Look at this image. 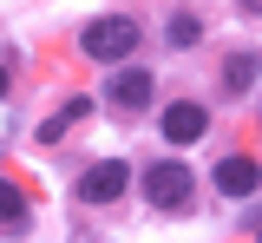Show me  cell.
<instances>
[{
	"label": "cell",
	"mask_w": 262,
	"mask_h": 243,
	"mask_svg": "<svg viewBox=\"0 0 262 243\" xmlns=\"http://www.w3.org/2000/svg\"><path fill=\"white\" fill-rule=\"evenodd\" d=\"M79 53L98 59V66H118L125 53H138V20H131V13H105V20H92V27L79 33Z\"/></svg>",
	"instance_id": "cell-1"
},
{
	"label": "cell",
	"mask_w": 262,
	"mask_h": 243,
	"mask_svg": "<svg viewBox=\"0 0 262 243\" xmlns=\"http://www.w3.org/2000/svg\"><path fill=\"white\" fill-rule=\"evenodd\" d=\"M144 197H151L158 210H184V204H190V171H184L177 158L151 165V171H144Z\"/></svg>",
	"instance_id": "cell-2"
},
{
	"label": "cell",
	"mask_w": 262,
	"mask_h": 243,
	"mask_svg": "<svg viewBox=\"0 0 262 243\" xmlns=\"http://www.w3.org/2000/svg\"><path fill=\"white\" fill-rule=\"evenodd\" d=\"M125 184H131L125 158H105V165H92V171L79 177V197H85V204H112V197H118Z\"/></svg>",
	"instance_id": "cell-3"
},
{
	"label": "cell",
	"mask_w": 262,
	"mask_h": 243,
	"mask_svg": "<svg viewBox=\"0 0 262 243\" xmlns=\"http://www.w3.org/2000/svg\"><path fill=\"white\" fill-rule=\"evenodd\" d=\"M203 132H210V112H203V105L177 99L170 112H164V138H170V145H196Z\"/></svg>",
	"instance_id": "cell-4"
},
{
	"label": "cell",
	"mask_w": 262,
	"mask_h": 243,
	"mask_svg": "<svg viewBox=\"0 0 262 243\" xmlns=\"http://www.w3.org/2000/svg\"><path fill=\"white\" fill-rule=\"evenodd\" d=\"M105 99L125 105V112H138V105L151 99V72H144V66H118V72H112V86H105Z\"/></svg>",
	"instance_id": "cell-5"
},
{
	"label": "cell",
	"mask_w": 262,
	"mask_h": 243,
	"mask_svg": "<svg viewBox=\"0 0 262 243\" xmlns=\"http://www.w3.org/2000/svg\"><path fill=\"white\" fill-rule=\"evenodd\" d=\"M256 184H262L256 158H223V165H216V191H223V197H249Z\"/></svg>",
	"instance_id": "cell-6"
},
{
	"label": "cell",
	"mask_w": 262,
	"mask_h": 243,
	"mask_svg": "<svg viewBox=\"0 0 262 243\" xmlns=\"http://www.w3.org/2000/svg\"><path fill=\"white\" fill-rule=\"evenodd\" d=\"M196 39H203V27L190 13H170V46H196Z\"/></svg>",
	"instance_id": "cell-7"
},
{
	"label": "cell",
	"mask_w": 262,
	"mask_h": 243,
	"mask_svg": "<svg viewBox=\"0 0 262 243\" xmlns=\"http://www.w3.org/2000/svg\"><path fill=\"white\" fill-rule=\"evenodd\" d=\"M20 217H27V197L13 184H0V224H20Z\"/></svg>",
	"instance_id": "cell-8"
},
{
	"label": "cell",
	"mask_w": 262,
	"mask_h": 243,
	"mask_svg": "<svg viewBox=\"0 0 262 243\" xmlns=\"http://www.w3.org/2000/svg\"><path fill=\"white\" fill-rule=\"evenodd\" d=\"M223 79H229V86H249V79H256V59H243V53H236V59L223 66Z\"/></svg>",
	"instance_id": "cell-9"
},
{
	"label": "cell",
	"mask_w": 262,
	"mask_h": 243,
	"mask_svg": "<svg viewBox=\"0 0 262 243\" xmlns=\"http://www.w3.org/2000/svg\"><path fill=\"white\" fill-rule=\"evenodd\" d=\"M243 13H262V0H243Z\"/></svg>",
	"instance_id": "cell-10"
},
{
	"label": "cell",
	"mask_w": 262,
	"mask_h": 243,
	"mask_svg": "<svg viewBox=\"0 0 262 243\" xmlns=\"http://www.w3.org/2000/svg\"><path fill=\"white\" fill-rule=\"evenodd\" d=\"M249 237H256V243H262V217H256V224H249Z\"/></svg>",
	"instance_id": "cell-11"
},
{
	"label": "cell",
	"mask_w": 262,
	"mask_h": 243,
	"mask_svg": "<svg viewBox=\"0 0 262 243\" xmlns=\"http://www.w3.org/2000/svg\"><path fill=\"white\" fill-rule=\"evenodd\" d=\"M0 99H7V66H0Z\"/></svg>",
	"instance_id": "cell-12"
}]
</instances>
